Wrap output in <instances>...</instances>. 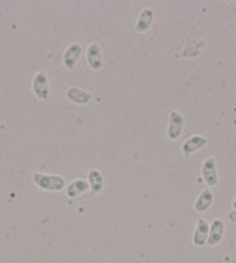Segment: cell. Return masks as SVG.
<instances>
[{
    "label": "cell",
    "mask_w": 236,
    "mask_h": 263,
    "mask_svg": "<svg viewBox=\"0 0 236 263\" xmlns=\"http://www.w3.org/2000/svg\"><path fill=\"white\" fill-rule=\"evenodd\" d=\"M33 182L38 190L47 192H59L67 186V180L62 176L42 173V172H35L33 175Z\"/></svg>",
    "instance_id": "obj_1"
},
{
    "label": "cell",
    "mask_w": 236,
    "mask_h": 263,
    "mask_svg": "<svg viewBox=\"0 0 236 263\" xmlns=\"http://www.w3.org/2000/svg\"><path fill=\"white\" fill-rule=\"evenodd\" d=\"M33 93L38 101H47L50 96V86H49V79L45 71L35 72L31 82Z\"/></svg>",
    "instance_id": "obj_2"
},
{
    "label": "cell",
    "mask_w": 236,
    "mask_h": 263,
    "mask_svg": "<svg viewBox=\"0 0 236 263\" xmlns=\"http://www.w3.org/2000/svg\"><path fill=\"white\" fill-rule=\"evenodd\" d=\"M83 53V46L80 43H71L68 48L62 53V64L68 71H74L77 67V62L80 60Z\"/></svg>",
    "instance_id": "obj_3"
},
{
    "label": "cell",
    "mask_w": 236,
    "mask_h": 263,
    "mask_svg": "<svg viewBox=\"0 0 236 263\" xmlns=\"http://www.w3.org/2000/svg\"><path fill=\"white\" fill-rule=\"evenodd\" d=\"M86 61L87 65L90 67V70L99 71L104 67V58H102V49L99 46V43H90L86 49Z\"/></svg>",
    "instance_id": "obj_4"
},
{
    "label": "cell",
    "mask_w": 236,
    "mask_h": 263,
    "mask_svg": "<svg viewBox=\"0 0 236 263\" xmlns=\"http://www.w3.org/2000/svg\"><path fill=\"white\" fill-rule=\"evenodd\" d=\"M201 173H202V179L205 180V183H207L210 188L217 186V183H219V173H217V166H215L214 157L205 158V161L202 163Z\"/></svg>",
    "instance_id": "obj_5"
},
{
    "label": "cell",
    "mask_w": 236,
    "mask_h": 263,
    "mask_svg": "<svg viewBox=\"0 0 236 263\" xmlns=\"http://www.w3.org/2000/svg\"><path fill=\"white\" fill-rule=\"evenodd\" d=\"M183 127H185V119L182 117V114L179 111H171L168 117V132H167L168 139L171 141L179 139L183 132Z\"/></svg>",
    "instance_id": "obj_6"
},
{
    "label": "cell",
    "mask_w": 236,
    "mask_h": 263,
    "mask_svg": "<svg viewBox=\"0 0 236 263\" xmlns=\"http://www.w3.org/2000/svg\"><path fill=\"white\" fill-rule=\"evenodd\" d=\"M65 96H67V99L70 102L75 104V105H86V104H89L93 99V96H92L90 92L84 90L82 87H77V86L68 87L67 92H65Z\"/></svg>",
    "instance_id": "obj_7"
},
{
    "label": "cell",
    "mask_w": 236,
    "mask_h": 263,
    "mask_svg": "<svg viewBox=\"0 0 236 263\" xmlns=\"http://www.w3.org/2000/svg\"><path fill=\"white\" fill-rule=\"evenodd\" d=\"M224 235V222L222 219H215L212 220V223L210 225V232H208V239L207 244L210 247H215L222 242Z\"/></svg>",
    "instance_id": "obj_8"
},
{
    "label": "cell",
    "mask_w": 236,
    "mask_h": 263,
    "mask_svg": "<svg viewBox=\"0 0 236 263\" xmlns=\"http://www.w3.org/2000/svg\"><path fill=\"white\" fill-rule=\"evenodd\" d=\"M208 232H210L208 222L204 219H198L195 232H193V238H192L193 246L195 247H204L207 244V239H208Z\"/></svg>",
    "instance_id": "obj_9"
},
{
    "label": "cell",
    "mask_w": 236,
    "mask_h": 263,
    "mask_svg": "<svg viewBox=\"0 0 236 263\" xmlns=\"http://www.w3.org/2000/svg\"><path fill=\"white\" fill-rule=\"evenodd\" d=\"M87 182H89V188L94 195L101 194L104 186H105V179L104 175L97 170V168H90L87 173Z\"/></svg>",
    "instance_id": "obj_10"
},
{
    "label": "cell",
    "mask_w": 236,
    "mask_h": 263,
    "mask_svg": "<svg viewBox=\"0 0 236 263\" xmlns=\"http://www.w3.org/2000/svg\"><path fill=\"white\" fill-rule=\"evenodd\" d=\"M207 144H208V139L195 135V136L189 138L188 141L183 142V145H182V153H183L185 156H190V154H193V153L202 149Z\"/></svg>",
    "instance_id": "obj_11"
},
{
    "label": "cell",
    "mask_w": 236,
    "mask_h": 263,
    "mask_svg": "<svg viewBox=\"0 0 236 263\" xmlns=\"http://www.w3.org/2000/svg\"><path fill=\"white\" fill-rule=\"evenodd\" d=\"M153 24V11L151 8H146L143 9L136 21V25H134V31L136 33H146L149 31V28L152 27Z\"/></svg>",
    "instance_id": "obj_12"
},
{
    "label": "cell",
    "mask_w": 236,
    "mask_h": 263,
    "mask_svg": "<svg viewBox=\"0 0 236 263\" xmlns=\"http://www.w3.org/2000/svg\"><path fill=\"white\" fill-rule=\"evenodd\" d=\"M87 190H90V188H89V182H87V180L74 179L72 182H71L70 185L67 186L65 194H67V197H68V198H77V197H80V195L84 194Z\"/></svg>",
    "instance_id": "obj_13"
},
{
    "label": "cell",
    "mask_w": 236,
    "mask_h": 263,
    "mask_svg": "<svg viewBox=\"0 0 236 263\" xmlns=\"http://www.w3.org/2000/svg\"><path fill=\"white\" fill-rule=\"evenodd\" d=\"M212 201H214L212 192L207 188V190H204V191L201 192L200 197L196 198L193 207H195V210H196L198 213H204V212H207V210L211 207Z\"/></svg>",
    "instance_id": "obj_14"
},
{
    "label": "cell",
    "mask_w": 236,
    "mask_h": 263,
    "mask_svg": "<svg viewBox=\"0 0 236 263\" xmlns=\"http://www.w3.org/2000/svg\"><path fill=\"white\" fill-rule=\"evenodd\" d=\"M227 217H229V220H230V222H233V223H236V210H233V212H230V213L227 215Z\"/></svg>",
    "instance_id": "obj_15"
},
{
    "label": "cell",
    "mask_w": 236,
    "mask_h": 263,
    "mask_svg": "<svg viewBox=\"0 0 236 263\" xmlns=\"http://www.w3.org/2000/svg\"><path fill=\"white\" fill-rule=\"evenodd\" d=\"M232 207H233V209H235V210H236V200H235V201H233V204H232Z\"/></svg>",
    "instance_id": "obj_16"
}]
</instances>
